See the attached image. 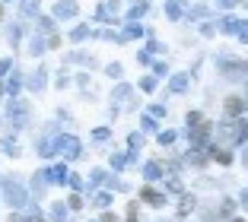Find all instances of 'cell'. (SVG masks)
Wrapping results in <instances>:
<instances>
[{
  "instance_id": "obj_1",
  "label": "cell",
  "mask_w": 248,
  "mask_h": 222,
  "mask_svg": "<svg viewBox=\"0 0 248 222\" xmlns=\"http://www.w3.org/2000/svg\"><path fill=\"white\" fill-rule=\"evenodd\" d=\"M77 13V3H73V0H61L58 3V16H73Z\"/></svg>"
}]
</instances>
